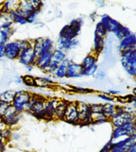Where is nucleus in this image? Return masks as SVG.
Returning <instances> with one entry per match:
<instances>
[{
  "instance_id": "nucleus-3",
  "label": "nucleus",
  "mask_w": 136,
  "mask_h": 152,
  "mask_svg": "<svg viewBox=\"0 0 136 152\" xmlns=\"http://www.w3.org/2000/svg\"><path fill=\"white\" fill-rule=\"evenodd\" d=\"M47 99L42 95L33 93L32 100L31 101L28 113L39 120H45V106Z\"/></svg>"
},
{
  "instance_id": "nucleus-22",
  "label": "nucleus",
  "mask_w": 136,
  "mask_h": 152,
  "mask_svg": "<svg viewBox=\"0 0 136 152\" xmlns=\"http://www.w3.org/2000/svg\"><path fill=\"white\" fill-rule=\"evenodd\" d=\"M20 1H5L1 3L2 13L7 14L13 11L18 10L19 7Z\"/></svg>"
},
{
  "instance_id": "nucleus-1",
  "label": "nucleus",
  "mask_w": 136,
  "mask_h": 152,
  "mask_svg": "<svg viewBox=\"0 0 136 152\" xmlns=\"http://www.w3.org/2000/svg\"><path fill=\"white\" fill-rule=\"evenodd\" d=\"M84 21L82 18L74 19L68 25L62 28L57 40V49L67 51L68 44L70 41L77 39L80 34Z\"/></svg>"
},
{
  "instance_id": "nucleus-17",
  "label": "nucleus",
  "mask_w": 136,
  "mask_h": 152,
  "mask_svg": "<svg viewBox=\"0 0 136 152\" xmlns=\"http://www.w3.org/2000/svg\"><path fill=\"white\" fill-rule=\"evenodd\" d=\"M53 52H45L37 56L35 66L45 72L52 61Z\"/></svg>"
},
{
  "instance_id": "nucleus-25",
  "label": "nucleus",
  "mask_w": 136,
  "mask_h": 152,
  "mask_svg": "<svg viewBox=\"0 0 136 152\" xmlns=\"http://www.w3.org/2000/svg\"><path fill=\"white\" fill-rule=\"evenodd\" d=\"M35 81L36 87H39V88H47L55 83L53 79L49 77H35Z\"/></svg>"
},
{
  "instance_id": "nucleus-35",
  "label": "nucleus",
  "mask_w": 136,
  "mask_h": 152,
  "mask_svg": "<svg viewBox=\"0 0 136 152\" xmlns=\"http://www.w3.org/2000/svg\"><path fill=\"white\" fill-rule=\"evenodd\" d=\"M94 77L99 80H103L106 77V72L103 70H98Z\"/></svg>"
},
{
  "instance_id": "nucleus-18",
  "label": "nucleus",
  "mask_w": 136,
  "mask_h": 152,
  "mask_svg": "<svg viewBox=\"0 0 136 152\" xmlns=\"http://www.w3.org/2000/svg\"><path fill=\"white\" fill-rule=\"evenodd\" d=\"M70 61H71L70 59L67 58L66 60L59 64L55 72L53 73V77L58 78V79H63V78H67L68 65H69Z\"/></svg>"
},
{
  "instance_id": "nucleus-2",
  "label": "nucleus",
  "mask_w": 136,
  "mask_h": 152,
  "mask_svg": "<svg viewBox=\"0 0 136 152\" xmlns=\"http://www.w3.org/2000/svg\"><path fill=\"white\" fill-rule=\"evenodd\" d=\"M32 97V92L25 90H19L16 91L15 96L11 105L13 106L16 112L19 114L27 112Z\"/></svg>"
},
{
  "instance_id": "nucleus-33",
  "label": "nucleus",
  "mask_w": 136,
  "mask_h": 152,
  "mask_svg": "<svg viewBox=\"0 0 136 152\" xmlns=\"http://www.w3.org/2000/svg\"><path fill=\"white\" fill-rule=\"evenodd\" d=\"M10 105V104H8L3 102H0V116L3 118Z\"/></svg>"
},
{
  "instance_id": "nucleus-7",
  "label": "nucleus",
  "mask_w": 136,
  "mask_h": 152,
  "mask_svg": "<svg viewBox=\"0 0 136 152\" xmlns=\"http://www.w3.org/2000/svg\"><path fill=\"white\" fill-rule=\"evenodd\" d=\"M33 47L37 56L45 52H53L55 49L54 42L48 37H39L34 39Z\"/></svg>"
},
{
  "instance_id": "nucleus-21",
  "label": "nucleus",
  "mask_w": 136,
  "mask_h": 152,
  "mask_svg": "<svg viewBox=\"0 0 136 152\" xmlns=\"http://www.w3.org/2000/svg\"><path fill=\"white\" fill-rule=\"evenodd\" d=\"M8 18H9L10 20L14 23H17L21 25H24L27 23L26 18L22 15V14L19 12V11L15 10L13 12H11L7 14Z\"/></svg>"
},
{
  "instance_id": "nucleus-41",
  "label": "nucleus",
  "mask_w": 136,
  "mask_h": 152,
  "mask_svg": "<svg viewBox=\"0 0 136 152\" xmlns=\"http://www.w3.org/2000/svg\"><path fill=\"white\" fill-rule=\"evenodd\" d=\"M2 3V2H1ZM1 3L0 4V15H1L2 13V5H1Z\"/></svg>"
},
{
  "instance_id": "nucleus-31",
  "label": "nucleus",
  "mask_w": 136,
  "mask_h": 152,
  "mask_svg": "<svg viewBox=\"0 0 136 152\" xmlns=\"http://www.w3.org/2000/svg\"><path fill=\"white\" fill-rule=\"evenodd\" d=\"M13 132V129H11L9 128H6L1 132L3 138H4V141L7 143H8L11 141V137H12Z\"/></svg>"
},
{
  "instance_id": "nucleus-19",
  "label": "nucleus",
  "mask_w": 136,
  "mask_h": 152,
  "mask_svg": "<svg viewBox=\"0 0 136 152\" xmlns=\"http://www.w3.org/2000/svg\"><path fill=\"white\" fill-rule=\"evenodd\" d=\"M102 112L106 119L109 121L117 113V105H115L112 102L102 104Z\"/></svg>"
},
{
  "instance_id": "nucleus-13",
  "label": "nucleus",
  "mask_w": 136,
  "mask_h": 152,
  "mask_svg": "<svg viewBox=\"0 0 136 152\" xmlns=\"http://www.w3.org/2000/svg\"><path fill=\"white\" fill-rule=\"evenodd\" d=\"M13 23L10 20H5L0 24V45H5L10 41L14 33Z\"/></svg>"
},
{
  "instance_id": "nucleus-23",
  "label": "nucleus",
  "mask_w": 136,
  "mask_h": 152,
  "mask_svg": "<svg viewBox=\"0 0 136 152\" xmlns=\"http://www.w3.org/2000/svg\"><path fill=\"white\" fill-rule=\"evenodd\" d=\"M69 101L64 100V99H60L57 104V106L56 107L55 112V120H63L64 114L65 112V109H66L67 105Z\"/></svg>"
},
{
  "instance_id": "nucleus-26",
  "label": "nucleus",
  "mask_w": 136,
  "mask_h": 152,
  "mask_svg": "<svg viewBox=\"0 0 136 152\" xmlns=\"http://www.w3.org/2000/svg\"><path fill=\"white\" fill-rule=\"evenodd\" d=\"M67 58V57L66 51L57 49V48H55L54 49L52 53V59L53 61H55L56 63L60 64L62 62L66 60Z\"/></svg>"
},
{
  "instance_id": "nucleus-20",
  "label": "nucleus",
  "mask_w": 136,
  "mask_h": 152,
  "mask_svg": "<svg viewBox=\"0 0 136 152\" xmlns=\"http://www.w3.org/2000/svg\"><path fill=\"white\" fill-rule=\"evenodd\" d=\"M136 42V38L135 36L132 34L131 33L129 34L126 36L125 37L121 39L120 42V48L121 49V51L122 50L131 49V48H134Z\"/></svg>"
},
{
  "instance_id": "nucleus-24",
  "label": "nucleus",
  "mask_w": 136,
  "mask_h": 152,
  "mask_svg": "<svg viewBox=\"0 0 136 152\" xmlns=\"http://www.w3.org/2000/svg\"><path fill=\"white\" fill-rule=\"evenodd\" d=\"M16 91L14 90H7L0 93V101L7 103L8 104H11L15 96Z\"/></svg>"
},
{
  "instance_id": "nucleus-38",
  "label": "nucleus",
  "mask_w": 136,
  "mask_h": 152,
  "mask_svg": "<svg viewBox=\"0 0 136 152\" xmlns=\"http://www.w3.org/2000/svg\"><path fill=\"white\" fill-rule=\"evenodd\" d=\"M6 128H7V126H6V125H5V124L4 122V118L0 116V132H2Z\"/></svg>"
},
{
  "instance_id": "nucleus-9",
  "label": "nucleus",
  "mask_w": 136,
  "mask_h": 152,
  "mask_svg": "<svg viewBox=\"0 0 136 152\" xmlns=\"http://www.w3.org/2000/svg\"><path fill=\"white\" fill-rule=\"evenodd\" d=\"M37 58V55L32 45L25 49H21L18 60L25 67L29 66H35Z\"/></svg>"
},
{
  "instance_id": "nucleus-12",
  "label": "nucleus",
  "mask_w": 136,
  "mask_h": 152,
  "mask_svg": "<svg viewBox=\"0 0 136 152\" xmlns=\"http://www.w3.org/2000/svg\"><path fill=\"white\" fill-rule=\"evenodd\" d=\"M5 58L9 60H18L20 54L21 48L20 45V40L9 41L5 45Z\"/></svg>"
},
{
  "instance_id": "nucleus-15",
  "label": "nucleus",
  "mask_w": 136,
  "mask_h": 152,
  "mask_svg": "<svg viewBox=\"0 0 136 152\" xmlns=\"http://www.w3.org/2000/svg\"><path fill=\"white\" fill-rule=\"evenodd\" d=\"M59 100L56 98H47L45 106V120H55V109Z\"/></svg>"
},
{
  "instance_id": "nucleus-11",
  "label": "nucleus",
  "mask_w": 136,
  "mask_h": 152,
  "mask_svg": "<svg viewBox=\"0 0 136 152\" xmlns=\"http://www.w3.org/2000/svg\"><path fill=\"white\" fill-rule=\"evenodd\" d=\"M22 114H19L16 112L13 106L10 104L7 110L5 112L4 116H3L4 122L7 128H9L14 130L19 122H20Z\"/></svg>"
},
{
  "instance_id": "nucleus-30",
  "label": "nucleus",
  "mask_w": 136,
  "mask_h": 152,
  "mask_svg": "<svg viewBox=\"0 0 136 152\" xmlns=\"http://www.w3.org/2000/svg\"><path fill=\"white\" fill-rule=\"evenodd\" d=\"M129 33H130V31L127 27L123 26V25H121L120 28H119V29L114 33V35L116 37L120 39V40H121V39L125 37L126 36L129 34Z\"/></svg>"
},
{
  "instance_id": "nucleus-39",
  "label": "nucleus",
  "mask_w": 136,
  "mask_h": 152,
  "mask_svg": "<svg viewBox=\"0 0 136 152\" xmlns=\"http://www.w3.org/2000/svg\"><path fill=\"white\" fill-rule=\"evenodd\" d=\"M127 152H136V142L130 146V148Z\"/></svg>"
},
{
  "instance_id": "nucleus-6",
  "label": "nucleus",
  "mask_w": 136,
  "mask_h": 152,
  "mask_svg": "<svg viewBox=\"0 0 136 152\" xmlns=\"http://www.w3.org/2000/svg\"><path fill=\"white\" fill-rule=\"evenodd\" d=\"M98 56L90 53L85 57L81 64L83 68V75L85 77L94 76L98 70Z\"/></svg>"
},
{
  "instance_id": "nucleus-29",
  "label": "nucleus",
  "mask_w": 136,
  "mask_h": 152,
  "mask_svg": "<svg viewBox=\"0 0 136 152\" xmlns=\"http://www.w3.org/2000/svg\"><path fill=\"white\" fill-rule=\"evenodd\" d=\"M22 83H23L25 86L29 87H36L35 77H33L30 75H25L21 77Z\"/></svg>"
},
{
  "instance_id": "nucleus-43",
  "label": "nucleus",
  "mask_w": 136,
  "mask_h": 152,
  "mask_svg": "<svg viewBox=\"0 0 136 152\" xmlns=\"http://www.w3.org/2000/svg\"><path fill=\"white\" fill-rule=\"evenodd\" d=\"M0 102H1V101H0Z\"/></svg>"
},
{
  "instance_id": "nucleus-28",
  "label": "nucleus",
  "mask_w": 136,
  "mask_h": 152,
  "mask_svg": "<svg viewBox=\"0 0 136 152\" xmlns=\"http://www.w3.org/2000/svg\"><path fill=\"white\" fill-rule=\"evenodd\" d=\"M107 34L106 28L101 22H98L94 29V37L105 39Z\"/></svg>"
},
{
  "instance_id": "nucleus-10",
  "label": "nucleus",
  "mask_w": 136,
  "mask_h": 152,
  "mask_svg": "<svg viewBox=\"0 0 136 152\" xmlns=\"http://www.w3.org/2000/svg\"><path fill=\"white\" fill-rule=\"evenodd\" d=\"M78 109L79 124L80 125H91L93 124L92 119V113L90 110V105L88 104L77 102Z\"/></svg>"
},
{
  "instance_id": "nucleus-32",
  "label": "nucleus",
  "mask_w": 136,
  "mask_h": 152,
  "mask_svg": "<svg viewBox=\"0 0 136 152\" xmlns=\"http://www.w3.org/2000/svg\"><path fill=\"white\" fill-rule=\"evenodd\" d=\"M98 96L99 98H100V99L105 101V102H112L115 98L114 96L109 94L108 92H106V93H105V92L100 93L98 95Z\"/></svg>"
},
{
  "instance_id": "nucleus-40",
  "label": "nucleus",
  "mask_w": 136,
  "mask_h": 152,
  "mask_svg": "<svg viewBox=\"0 0 136 152\" xmlns=\"http://www.w3.org/2000/svg\"><path fill=\"white\" fill-rule=\"evenodd\" d=\"M34 67V66H27V70L29 72H30V71H31V70H33V68Z\"/></svg>"
},
{
  "instance_id": "nucleus-42",
  "label": "nucleus",
  "mask_w": 136,
  "mask_h": 152,
  "mask_svg": "<svg viewBox=\"0 0 136 152\" xmlns=\"http://www.w3.org/2000/svg\"><path fill=\"white\" fill-rule=\"evenodd\" d=\"M0 152H5V151L2 150H1V149H0Z\"/></svg>"
},
{
  "instance_id": "nucleus-34",
  "label": "nucleus",
  "mask_w": 136,
  "mask_h": 152,
  "mask_svg": "<svg viewBox=\"0 0 136 152\" xmlns=\"http://www.w3.org/2000/svg\"><path fill=\"white\" fill-rule=\"evenodd\" d=\"M72 89L75 91L79 92V93H90V92H92L91 89L81 88V87H73Z\"/></svg>"
},
{
  "instance_id": "nucleus-37",
  "label": "nucleus",
  "mask_w": 136,
  "mask_h": 152,
  "mask_svg": "<svg viewBox=\"0 0 136 152\" xmlns=\"http://www.w3.org/2000/svg\"><path fill=\"white\" fill-rule=\"evenodd\" d=\"M5 58V47L3 45H0V59Z\"/></svg>"
},
{
  "instance_id": "nucleus-8",
  "label": "nucleus",
  "mask_w": 136,
  "mask_h": 152,
  "mask_svg": "<svg viewBox=\"0 0 136 152\" xmlns=\"http://www.w3.org/2000/svg\"><path fill=\"white\" fill-rule=\"evenodd\" d=\"M63 121L73 125L79 124L78 109L77 102L69 101L65 109Z\"/></svg>"
},
{
  "instance_id": "nucleus-16",
  "label": "nucleus",
  "mask_w": 136,
  "mask_h": 152,
  "mask_svg": "<svg viewBox=\"0 0 136 152\" xmlns=\"http://www.w3.org/2000/svg\"><path fill=\"white\" fill-rule=\"evenodd\" d=\"M100 22H101L104 27L106 28L107 33H114L121 25L120 23V22L112 18L111 17L107 15V14H104L101 17Z\"/></svg>"
},
{
  "instance_id": "nucleus-14",
  "label": "nucleus",
  "mask_w": 136,
  "mask_h": 152,
  "mask_svg": "<svg viewBox=\"0 0 136 152\" xmlns=\"http://www.w3.org/2000/svg\"><path fill=\"white\" fill-rule=\"evenodd\" d=\"M83 76V68L81 63H77L70 61L68 65L67 78L75 79V78H80Z\"/></svg>"
},
{
  "instance_id": "nucleus-27",
  "label": "nucleus",
  "mask_w": 136,
  "mask_h": 152,
  "mask_svg": "<svg viewBox=\"0 0 136 152\" xmlns=\"http://www.w3.org/2000/svg\"><path fill=\"white\" fill-rule=\"evenodd\" d=\"M105 39L96 38L94 39V47H93V53L96 55H99L103 51L105 48Z\"/></svg>"
},
{
  "instance_id": "nucleus-36",
  "label": "nucleus",
  "mask_w": 136,
  "mask_h": 152,
  "mask_svg": "<svg viewBox=\"0 0 136 152\" xmlns=\"http://www.w3.org/2000/svg\"><path fill=\"white\" fill-rule=\"evenodd\" d=\"M7 144V143L5 142L4 138H3L2 135H1V132H0V149L5 151Z\"/></svg>"
},
{
  "instance_id": "nucleus-4",
  "label": "nucleus",
  "mask_w": 136,
  "mask_h": 152,
  "mask_svg": "<svg viewBox=\"0 0 136 152\" xmlns=\"http://www.w3.org/2000/svg\"><path fill=\"white\" fill-rule=\"evenodd\" d=\"M136 136V123L127 124L113 128L110 142L114 143L127 137Z\"/></svg>"
},
{
  "instance_id": "nucleus-5",
  "label": "nucleus",
  "mask_w": 136,
  "mask_h": 152,
  "mask_svg": "<svg viewBox=\"0 0 136 152\" xmlns=\"http://www.w3.org/2000/svg\"><path fill=\"white\" fill-rule=\"evenodd\" d=\"M113 128L120 127L127 124L136 123V110L128 112L123 111L121 112H117L111 119L109 120Z\"/></svg>"
}]
</instances>
